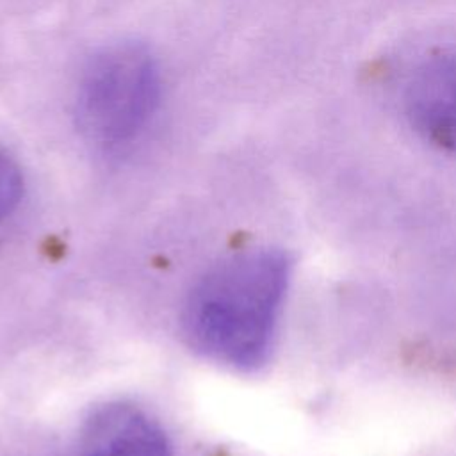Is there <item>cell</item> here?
<instances>
[{
	"mask_svg": "<svg viewBox=\"0 0 456 456\" xmlns=\"http://www.w3.org/2000/svg\"><path fill=\"white\" fill-rule=\"evenodd\" d=\"M403 109L424 141L456 155V50L429 55L411 71Z\"/></svg>",
	"mask_w": 456,
	"mask_h": 456,
	"instance_id": "3957f363",
	"label": "cell"
},
{
	"mask_svg": "<svg viewBox=\"0 0 456 456\" xmlns=\"http://www.w3.org/2000/svg\"><path fill=\"white\" fill-rule=\"evenodd\" d=\"M292 265L280 248H255L208 269L183 303L189 346L237 370L260 369L273 353Z\"/></svg>",
	"mask_w": 456,
	"mask_h": 456,
	"instance_id": "6da1fadb",
	"label": "cell"
},
{
	"mask_svg": "<svg viewBox=\"0 0 456 456\" xmlns=\"http://www.w3.org/2000/svg\"><path fill=\"white\" fill-rule=\"evenodd\" d=\"M73 456H171L162 428L130 403H107L86 419Z\"/></svg>",
	"mask_w": 456,
	"mask_h": 456,
	"instance_id": "277c9868",
	"label": "cell"
},
{
	"mask_svg": "<svg viewBox=\"0 0 456 456\" xmlns=\"http://www.w3.org/2000/svg\"><path fill=\"white\" fill-rule=\"evenodd\" d=\"M160 96V69L151 52L132 41L109 45L82 69L75 100L78 130L100 151H123L148 130Z\"/></svg>",
	"mask_w": 456,
	"mask_h": 456,
	"instance_id": "7a4b0ae2",
	"label": "cell"
},
{
	"mask_svg": "<svg viewBox=\"0 0 456 456\" xmlns=\"http://www.w3.org/2000/svg\"><path fill=\"white\" fill-rule=\"evenodd\" d=\"M23 194V176L16 160L0 150V221L7 217Z\"/></svg>",
	"mask_w": 456,
	"mask_h": 456,
	"instance_id": "5b68a950",
	"label": "cell"
}]
</instances>
